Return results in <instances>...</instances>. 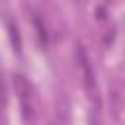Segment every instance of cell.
I'll return each mask as SVG.
<instances>
[{
	"instance_id": "1",
	"label": "cell",
	"mask_w": 125,
	"mask_h": 125,
	"mask_svg": "<svg viewBox=\"0 0 125 125\" xmlns=\"http://www.w3.org/2000/svg\"><path fill=\"white\" fill-rule=\"evenodd\" d=\"M76 61H78V64L82 68V76H84V84H86L88 92H96V76H94V70L90 66L88 55H86L82 45H76Z\"/></svg>"
},
{
	"instance_id": "2",
	"label": "cell",
	"mask_w": 125,
	"mask_h": 125,
	"mask_svg": "<svg viewBox=\"0 0 125 125\" xmlns=\"http://www.w3.org/2000/svg\"><path fill=\"white\" fill-rule=\"evenodd\" d=\"M14 88H16V94L20 96V100H21L23 117L27 119V117H29V104H27V100H29V96H31V86L27 84V80H25L21 74H16V76H14Z\"/></svg>"
},
{
	"instance_id": "3",
	"label": "cell",
	"mask_w": 125,
	"mask_h": 125,
	"mask_svg": "<svg viewBox=\"0 0 125 125\" xmlns=\"http://www.w3.org/2000/svg\"><path fill=\"white\" fill-rule=\"evenodd\" d=\"M8 33H10V41H12L14 51L20 53V51H21V37H20V29H18V25H16L12 20H8Z\"/></svg>"
},
{
	"instance_id": "4",
	"label": "cell",
	"mask_w": 125,
	"mask_h": 125,
	"mask_svg": "<svg viewBox=\"0 0 125 125\" xmlns=\"http://www.w3.org/2000/svg\"><path fill=\"white\" fill-rule=\"evenodd\" d=\"M33 23H35V29H37V37H39V43H41V47H47V43H49V37H47V29H45L43 21H41L39 18H35V20H33Z\"/></svg>"
},
{
	"instance_id": "5",
	"label": "cell",
	"mask_w": 125,
	"mask_h": 125,
	"mask_svg": "<svg viewBox=\"0 0 125 125\" xmlns=\"http://www.w3.org/2000/svg\"><path fill=\"white\" fill-rule=\"evenodd\" d=\"M0 102H2V104H6V88H4L2 76H0Z\"/></svg>"
}]
</instances>
